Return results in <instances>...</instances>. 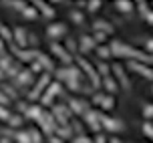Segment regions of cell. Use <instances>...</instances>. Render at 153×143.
Returning <instances> with one entry per match:
<instances>
[{
	"label": "cell",
	"mask_w": 153,
	"mask_h": 143,
	"mask_svg": "<svg viewBox=\"0 0 153 143\" xmlns=\"http://www.w3.org/2000/svg\"><path fill=\"white\" fill-rule=\"evenodd\" d=\"M111 51H113L115 54H119V57H135V59H139V60H149V54H143V53H139V51H133V48L125 46L123 42H117V40L111 45Z\"/></svg>",
	"instance_id": "obj_1"
},
{
	"label": "cell",
	"mask_w": 153,
	"mask_h": 143,
	"mask_svg": "<svg viewBox=\"0 0 153 143\" xmlns=\"http://www.w3.org/2000/svg\"><path fill=\"white\" fill-rule=\"evenodd\" d=\"M79 63H81V67L89 73V77H91V81H93V87L97 89V87H99V77H97V73H95V69L91 67V63H87L85 59H79Z\"/></svg>",
	"instance_id": "obj_2"
},
{
	"label": "cell",
	"mask_w": 153,
	"mask_h": 143,
	"mask_svg": "<svg viewBox=\"0 0 153 143\" xmlns=\"http://www.w3.org/2000/svg\"><path fill=\"white\" fill-rule=\"evenodd\" d=\"M59 91H61V85H59V83H53V85H51V87H48V91H46V95L42 97V105H51V99H53Z\"/></svg>",
	"instance_id": "obj_3"
},
{
	"label": "cell",
	"mask_w": 153,
	"mask_h": 143,
	"mask_svg": "<svg viewBox=\"0 0 153 143\" xmlns=\"http://www.w3.org/2000/svg\"><path fill=\"white\" fill-rule=\"evenodd\" d=\"M129 67L133 69V71L141 73L143 77H147V79H153V71H151V69H147L145 65H139V63H133V60H131V63H129Z\"/></svg>",
	"instance_id": "obj_4"
},
{
	"label": "cell",
	"mask_w": 153,
	"mask_h": 143,
	"mask_svg": "<svg viewBox=\"0 0 153 143\" xmlns=\"http://www.w3.org/2000/svg\"><path fill=\"white\" fill-rule=\"evenodd\" d=\"M46 83H48V77L45 75V77H42V79H40V83H38L36 87H34V89H32L30 93H28V99H30V101H34V99H36L38 95H40V91H42V87H45Z\"/></svg>",
	"instance_id": "obj_5"
},
{
	"label": "cell",
	"mask_w": 153,
	"mask_h": 143,
	"mask_svg": "<svg viewBox=\"0 0 153 143\" xmlns=\"http://www.w3.org/2000/svg\"><path fill=\"white\" fill-rule=\"evenodd\" d=\"M95 103L97 105H101L103 109H113V99L111 97H103V95H95Z\"/></svg>",
	"instance_id": "obj_6"
},
{
	"label": "cell",
	"mask_w": 153,
	"mask_h": 143,
	"mask_svg": "<svg viewBox=\"0 0 153 143\" xmlns=\"http://www.w3.org/2000/svg\"><path fill=\"white\" fill-rule=\"evenodd\" d=\"M101 121H103V125L107 129H111V131H115V129H121V123L119 121L111 119V117H101Z\"/></svg>",
	"instance_id": "obj_7"
},
{
	"label": "cell",
	"mask_w": 153,
	"mask_h": 143,
	"mask_svg": "<svg viewBox=\"0 0 153 143\" xmlns=\"http://www.w3.org/2000/svg\"><path fill=\"white\" fill-rule=\"evenodd\" d=\"M51 48H53V53H56L59 57H61V60H65V63H71V57L67 53H65V48L59 45H51Z\"/></svg>",
	"instance_id": "obj_8"
},
{
	"label": "cell",
	"mask_w": 153,
	"mask_h": 143,
	"mask_svg": "<svg viewBox=\"0 0 153 143\" xmlns=\"http://www.w3.org/2000/svg\"><path fill=\"white\" fill-rule=\"evenodd\" d=\"M53 111L56 113V117H59V121H61L62 127H67V125H69V121H67V117H65V107H54Z\"/></svg>",
	"instance_id": "obj_9"
},
{
	"label": "cell",
	"mask_w": 153,
	"mask_h": 143,
	"mask_svg": "<svg viewBox=\"0 0 153 143\" xmlns=\"http://www.w3.org/2000/svg\"><path fill=\"white\" fill-rule=\"evenodd\" d=\"M26 32H24V28H14V34H12V38H16L18 42H20V46L26 45Z\"/></svg>",
	"instance_id": "obj_10"
},
{
	"label": "cell",
	"mask_w": 153,
	"mask_h": 143,
	"mask_svg": "<svg viewBox=\"0 0 153 143\" xmlns=\"http://www.w3.org/2000/svg\"><path fill=\"white\" fill-rule=\"evenodd\" d=\"M65 24H54V26H48V34L51 36H59V34H62L65 32Z\"/></svg>",
	"instance_id": "obj_11"
},
{
	"label": "cell",
	"mask_w": 153,
	"mask_h": 143,
	"mask_svg": "<svg viewBox=\"0 0 153 143\" xmlns=\"http://www.w3.org/2000/svg\"><path fill=\"white\" fill-rule=\"evenodd\" d=\"M38 53H34V51H26V53H18V59H22V60H32V59H36Z\"/></svg>",
	"instance_id": "obj_12"
},
{
	"label": "cell",
	"mask_w": 153,
	"mask_h": 143,
	"mask_svg": "<svg viewBox=\"0 0 153 143\" xmlns=\"http://www.w3.org/2000/svg\"><path fill=\"white\" fill-rule=\"evenodd\" d=\"M91 48H93V38L91 36L81 38V51H91Z\"/></svg>",
	"instance_id": "obj_13"
},
{
	"label": "cell",
	"mask_w": 153,
	"mask_h": 143,
	"mask_svg": "<svg viewBox=\"0 0 153 143\" xmlns=\"http://www.w3.org/2000/svg\"><path fill=\"white\" fill-rule=\"evenodd\" d=\"M16 81H18L20 85L28 83V81H30V73H28V71H24V73H20V75H16Z\"/></svg>",
	"instance_id": "obj_14"
},
{
	"label": "cell",
	"mask_w": 153,
	"mask_h": 143,
	"mask_svg": "<svg viewBox=\"0 0 153 143\" xmlns=\"http://www.w3.org/2000/svg\"><path fill=\"white\" fill-rule=\"evenodd\" d=\"M71 135H73V131H71L69 125H67V127H62V129H59V137H61V139H69Z\"/></svg>",
	"instance_id": "obj_15"
},
{
	"label": "cell",
	"mask_w": 153,
	"mask_h": 143,
	"mask_svg": "<svg viewBox=\"0 0 153 143\" xmlns=\"http://www.w3.org/2000/svg\"><path fill=\"white\" fill-rule=\"evenodd\" d=\"M8 125H10V127H18V125H22V119L16 117V115H10V117H8Z\"/></svg>",
	"instance_id": "obj_16"
},
{
	"label": "cell",
	"mask_w": 153,
	"mask_h": 143,
	"mask_svg": "<svg viewBox=\"0 0 153 143\" xmlns=\"http://www.w3.org/2000/svg\"><path fill=\"white\" fill-rule=\"evenodd\" d=\"M71 107H73V111H76V113H83V111H85V105L81 103V101H76V99H75V101H71Z\"/></svg>",
	"instance_id": "obj_17"
},
{
	"label": "cell",
	"mask_w": 153,
	"mask_h": 143,
	"mask_svg": "<svg viewBox=\"0 0 153 143\" xmlns=\"http://www.w3.org/2000/svg\"><path fill=\"white\" fill-rule=\"evenodd\" d=\"M36 6L40 8V10H42V12H45L46 16H54V10H53V8H48V6H46V4H45V2H38Z\"/></svg>",
	"instance_id": "obj_18"
},
{
	"label": "cell",
	"mask_w": 153,
	"mask_h": 143,
	"mask_svg": "<svg viewBox=\"0 0 153 143\" xmlns=\"http://www.w3.org/2000/svg\"><path fill=\"white\" fill-rule=\"evenodd\" d=\"M87 121H89V125H91L95 131L99 129V125H97V115H95V113H89V115H87Z\"/></svg>",
	"instance_id": "obj_19"
},
{
	"label": "cell",
	"mask_w": 153,
	"mask_h": 143,
	"mask_svg": "<svg viewBox=\"0 0 153 143\" xmlns=\"http://www.w3.org/2000/svg\"><path fill=\"white\" fill-rule=\"evenodd\" d=\"M22 12H24L26 18H36V8H32V6H26Z\"/></svg>",
	"instance_id": "obj_20"
},
{
	"label": "cell",
	"mask_w": 153,
	"mask_h": 143,
	"mask_svg": "<svg viewBox=\"0 0 153 143\" xmlns=\"http://www.w3.org/2000/svg\"><path fill=\"white\" fill-rule=\"evenodd\" d=\"M117 8H119L121 12H129L131 8H133V4H131V2H117Z\"/></svg>",
	"instance_id": "obj_21"
},
{
	"label": "cell",
	"mask_w": 153,
	"mask_h": 143,
	"mask_svg": "<svg viewBox=\"0 0 153 143\" xmlns=\"http://www.w3.org/2000/svg\"><path fill=\"white\" fill-rule=\"evenodd\" d=\"M26 115H28V117H36V121H38L42 113H40V109H38V107H30V109H28V113H26Z\"/></svg>",
	"instance_id": "obj_22"
},
{
	"label": "cell",
	"mask_w": 153,
	"mask_h": 143,
	"mask_svg": "<svg viewBox=\"0 0 153 143\" xmlns=\"http://www.w3.org/2000/svg\"><path fill=\"white\" fill-rule=\"evenodd\" d=\"M38 60H40V65H45L46 69H53V63H51V60L46 59V57H45L42 53H38Z\"/></svg>",
	"instance_id": "obj_23"
},
{
	"label": "cell",
	"mask_w": 153,
	"mask_h": 143,
	"mask_svg": "<svg viewBox=\"0 0 153 143\" xmlns=\"http://www.w3.org/2000/svg\"><path fill=\"white\" fill-rule=\"evenodd\" d=\"M113 69H115V73H117V77L121 79V83H123V85H127V79H125V75H123V69L119 67V65H115Z\"/></svg>",
	"instance_id": "obj_24"
},
{
	"label": "cell",
	"mask_w": 153,
	"mask_h": 143,
	"mask_svg": "<svg viewBox=\"0 0 153 143\" xmlns=\"http://www.w3.org/2000/svg\"><path fill=\"white\" fill-rule=\"evenodd\" d=\"M95 28H97V30H101V28H103V30H105V32H113V28H111V26H109L107 22H103V20H101V22H97V24H95Z\"/></svg>",
	"instance_id": "obj_25"
},
{
	"label": "cell",
	"mask_w": 153,
	"mask_h": 143,
	"mask_svg": "<svg viewBox=\"0 0 153 143\" xmlns=\"http://www.w3.org/2000/svg\"><path fill=\"white\" fill-rule=\"evenodd\" d=\"M105 87H107L109 93H115V91H117V85H115V81H111V79H105Z\"/></svg>",
	"instance_id": "obj_26"
},
{
	"label": "cell",
	"mask_w": 153,
	"mask_h": 143,
	"mask_svg": "<svg viewBox=\"0 0 153 143\" xmlns=\"http://www.w3.org/2000/svg\"><path fill=\"white\" fill-rule=\"evenodd\" d=\"M109 53H111V51H109L107 46H99V48H97V54H99L101 59H107V57H109Z\"/></svg>",
	"instance_id": "obj_27"
},
{
	"label": "cell",
	"mask_w": 153,
	"mask_h": 143,
	"mask_svg": "<svg viewBox=\"0 0 153 143\" xmlns=\"http://www.w3.org/2000/svg\"><path fill=\"white\" fill-rule=\"evenodd\" d=\"M0 34L6 38V40H12V32H10V30H8L6 26H0Z\"/></svg>",
	"instance_id": "obj_28"
},
{
	"label": "cell",
	"mask_w": 153,
	"mask_h": 143,
	"mask_svg": "<svg viewBox=\"0 0 153 143\" xmlns=\"http://www.w3.org/2000/svg\"><path fill=\"white\" fill-rule=\"evenodd\" d=\"M143 131H145L147 135H149V137L153 139V125H149V123H145V125H143Z\"/></svg>",
	"instance_id": "obj_29"
},
{
	"label": "cell",
	"mask_w": 153,
	"mask_h": 143,
	"mask_svg": "<svg viewBox=\"0 0 153 143\" xmlns=\"http://www.w3.org/2000/svg\"><path fill=\"white\" fill-rule=\"evenodd\" d=\"M2 69H10V59H0V71Z\"/></svg>",
	"instance_id": "obj_30"
},
{
	"label": "cell",
	"mask_w": 153,
	"mask_h": 143,
	"mask_svg": "<svg viewBox=\"0 0 153 143\" xmlns=\"http://www.w3.org/2000/svg\"><path fill=\"white\" fill-rule=\"evenodd\" d=\"M20 143H30V139H28V133H20V135L16 137Z\"/></svg>",
	"instance_id": "obj_31"
},
{
	"label": "cell",
	"mask_w": 153,
	"mask_h": 143,
	"mask_svg": "<svg viewBox=\"0 0 153 143\" xmlns=\"http://www.w3.org/2000/svg\"><path fill=\"white\" fill-rule=\"evenodd\" d=\"M71 18H73L75 22H81V20H83V14H81V12H71Z\"/></svg>",
	"instance_id": "obj_32"
},
{
	"label": "cell",
	"mask_w": 153,
	"mask_h": 143,
	"mask_svg": "<svg viewBox=\"0 0 153 143\" xmlns=\"http://www.w3.org/2000/svg\"><path fill=\"white\" fill-rule=\"evenodd\" d=\"M143 115H145V117H153V105H147L145 109H143Z\"/></svg>",
	"instance_id": "obj_33"
},
{
	"label": "cell",
	"mask_w": 153,
	"mask_h": 143,
	"mask_svg": "<svg viewBox=\"0 0 153 143\" xmlns=\"http://www.w3.org/2000/svg\"><path fill=\"white\" fill-rule=\"evenodd\" d=\"M8 117H10V113H8L6 109H2V107H0V119H4V121H8Z\"/></svg>",
	"instance_id": "obj_34"
},
{
	"label": "cell",
	"mask_w": 153,
	"mask_h": 143,
	"mask_svg": "<svg viewBox=\"0 0 153 143\" xmlns=\"http://www.w3.org/2000/svg\"><path fill=\"white\" fill-rule=\"evenodd\" d=\"M99 71L103 73V75H107V73H109V67H107V65H103V63H101V65H99Z\"/></svg>",
	"instance_id": "obj_35"
},
{
	"label": "cell",
	"mask_w": 153,
	"mask_h": 143,
	"mask_svg": "<svg viewBox=\"0 0 153 143\" xmlns=\"http://www.w3.org/2000/svg\"><path fill=\"white\" fill-rule=\"evenodd\" d=\"M32 71H34V73H40V63H32Z\"/></svg>",
	"instance_id": "obj_36"
},
{
	"label": "cell",
	"mask_w": 153,
	"mask_h": 143,
	"mask_svg": "<svg viewBox=\"0 0 153 143\" xmlns=\"http://www.w3.org/2000/svg\"><path fill=\"white\" fill-rule=\"evenodd\" d=\"M0 103H2V105H8V97L2 95V93H0Z\"/></svg>",
	"instance_id": "obj_37"
},
{
	"label": "cell",
	"mask_w": 153,
	"mask_h": 143,
	"mask_svg": "<svg viewBox=\"0 0 153 143\" xmlns=\"http://www.w3.org/2000/svg\"><path fill=\"white\" fill-rule=\"evenodd\" d=\"M6 75H8V77H16V69H14V67H10Z\"/></svg>",
	"instance_id": "obj_38"
},
{
	"label": "cell",
	"mask_w": 153,
	"mask_h": 143,
	"mask_svg": "<svg viewBox=\"0 0 153 143\" xmlns=\"http://www.w3.org/2000/svg\"><path fill=\"white\" fill-rule=\"evenodd\" d=\"M97 8H99V2H91L89 4V10H97Z\"/></svg>",
	"instance_id": "obj_39"
},
{
	"label": "cell",
	"mask_w": 153,
	"mask_h": 143,
	"mask_svg": "<svg viewBox=\"0 0 153 143\" xmlns=\"http://www.w3.org/2000/svg\"><path fill=\"white\" fill-rule=\"evenodd\" d=\"M95 38H97V40H105V32H97V36H95Z\"/></svg>",
	"instance_id": "obj_40"
},
{
	"label": "cell",
	"mask_w": 153,
	"mask_h": 143,
	"mask_svg": "<svg viewBox=\"0 0 153 143\" xmlns=\"http://www.w3.org/2000/svg\"><path fill=\"white\" fill-rule=\"evenodd\" d=\"M30 135H32V141H34V143H38V141H40V137H38V133H30Z\"/></svg>",
	"instance_id": "obj_41"
},
{
	"label": "cell",
	"mask_w": 153,
	"mask_h": 143,
	"mask_svg": "<svg viewBox=\"0 0 153 143\" xmlns=\"http://www.w3.org/2000/svg\"><path fill=\"white\" fill-rule=\"evenodd\" d=\"M145 18H147V20H149V22L153 24V12H147V14H145Z\"/></svg>",
	"instance_id": "obj_42"
},
{
	"label": "cell",
	"mask_w": 153,
	"mask_h": 143,
	"mask_svg": "<svg viewBox=\"0 0 153 143\" xmlns=\"http://www.w3.org/2000/svg\"><path fill=\"white\" fill-rule=\"evenodd\" d=\"M51 143H62V139H56V137H51Z\"/></svg>",
	"instance_id": "obj_43"
},
{
	"label": "cell",
	"mask_w": 153,
	"mask_h": 143,
	"mask_svg": "<svg viewBox=\"0 0 153 143\" xmlns=\"http://www.w3.org/2000/svg\"><path fill=\"white\" fill-rule=\"evenodd\" d=\"M147 48H149V51H153V40H149V42H147Z\"/></svg>",
	"instance_id": "obj_44"
},
{
	"label": "cell",
	"mask_w": 153,
	"mask_h": 143,
	"mask_svg": "<svg viewBox=\"0 0 153 143\" xmlns=\"http://www.w3.org/2000/svg\"><path fill=\"white\" fill-rule=\"evenodd\" d=\"M111 143H121V141H119V139H111Z\"/></svg>",
	"instance_id": "obj_45"
},
{
	"label": "cell",
	"mask_w": 153,
	"mask_h": 143,
	"mask_svg": "<svg viewBox=\"0 0 153 143\" xmlns=\"http://www.w3.org/2000/svg\"><path fill=\"white\" fill-rule=\"evenodd\" d=\"M0 54H4V53H2V42H0Z\"/></svg>",
	"instance_id": "obj_46"
},
{
	"label": "cell",
	"mask_w": 153,
	"mask_h": 143,
	"mask_svg": "<svg viewBox=\"0 0 153 143\" xmlns=\"http://www.w3.org/2000/svg\"><path fill=\"white\" fill-rule=\"evenodd\" d=\"M0 79H2V71H0Z\"/></svg>",
	"instance_id": "obj_47"
},
{
	"label": "cell",
	"mask_w": 153,
	"mask_h": 143,
	"mask_svg": "<svg viewBox=\"0 0 153 143\" xmlns=\"http://www.w3.org/2000/svg\"><path fill=\"white\" fill-rule=\"evenodd\" d=\"M151 59H153V57H151Z\"/></svg>",
	"instance_id": "obj_48"
}]
</instances>
